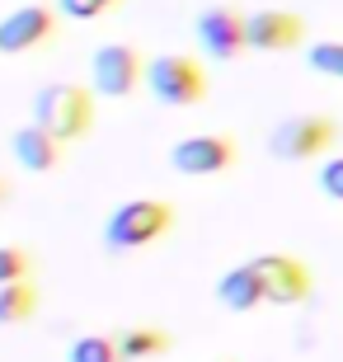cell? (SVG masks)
Wrapping results in <instances>:
<instances>
[{
  "label": "cell",
  "instance_id": "6da1fadb",
  "mask_svg": "<svg viewBox=\"0 0 343 362\" xmlns=\"http://www.w3.org/2000/svg\"><path fill=\"white\" fill-rule=\"evenodd\" d=\"M174 221H179V212H174L170 198H127L108 212L99 240H104L108 255H136L146 245L165 240Z\"/></svg>",
  "mask_w": 343,
  "mask_h": 362
},
{
  "label": "cell",
  "instance_id": "7a4b0ae2",
  "mask_svg": "<svg viewBox=\"0 0 343 362\" xmlns=\"http://www.w3.org/2000/svg\"><path fill=\"white\" fill-rule=\"evenodd\" d=\"M94 99H99V94H94L90 85L52 81V85H42V90L33 94V122L47 127L62 146L85 141V136L94 132Z\"/></svg>",
  "mask_w": 343,
  "mask_h": 362
},
{
  "label": "cell",
  "instance_id": "3957f363",
  "mask_svg": "<svg viewBox=\"0 0 343 362\" xmlns=\"http://www.w3.org/2000/svg\"><path fill=\"white\" fill-rule=\"evenodd\" d=\"M146 90L165 108H198L202 99H207V71H202L198 57L160 52V57H151V66H146Z\"/></svg>",
  "mask_w": 343,
  "mask_h": 362
},
{
  "label": "cell",
  "instance_id": "277c9868",
  "mask_svg": "<svg viewBox=\"0 0 343 362\" xmlns=\"http://www.w3.org/2000/svg\"><path fill=\"white\" fill-rule=\"evenodd\" d=\"M146 62L136 42H99L90 52V90L104 99H127L146 81Z\"/></svg>",
  "mask_w": 343,
  "mask_h": 362
},
{
  "label": "cell",
  "instance_id": "5b68a950",
  "mask_svg": "<svg viewBox=\"0 0 343 362\" xmlns=\"http://www.w3.org/2000/svg\"><path fill=\"white\" fill-rule=\"evenodd\" d=\"M339 141V122L330 113H291L268 132V151L277 160H315Z\"/></svg>",
  "mask_w": 343,
  "mask_h": 362
},
{
  "label": "cell",
  "instance_id": "8992f818",
  "mask_svg": "<svg viewBox=\"0 0 343 362\" xmlns=\"http://www.w3.org/2000/svg\"><path fill=\"white\" fill-rule=\"evenodd\" d=\"M236 156H240V146H236V136H226V132H193L170 146V165L188 179L226 175L236 165Z\"/></svg>",
  "mask_w": 343,
  "mask_h": 362
},
{
  "label": "cell",
  "instance_id": "52a82bcc",
  "mask_svg": "<svg viewBox=\"0 0 343 362\" xmlns=\"http://www.w3.org/2000/svg\"><path fill=\"white\" fill-rule=\"evenodd\" d=\"M245 19H250V14L236 10V5H207V10L193 19V38H198V47L207 57H216V62H236V57L250 52Z\"/></svg>",
  "mask_w": 343,
  "mask_h": 362
},
{
  "label": "cell",
  "instance_id": "ba28073f",
  "mask_svg": "<svg viewBox=\"0 0 343 362\" xmlns=\"http://www.w3.org/2000/svg\"><path fill=\"white\" fill-rule=\"evenodd\" d=\"M57 19H62V14H57L52 5H42V0L14 5V10L0 19V57H19V52H33L42 42H52Z\"/></svg>",
  "mask_w": 343,
  "mask_h": 362
},
{
  "label": "cell",
  "instance_id": "9c48e42d",
  "mask_svg": "<svg viewBox=\"0 0 343 362\" xmlns=\"http://www.w3.org/2000/svg\"><path fill=\"white\" fill-rule=\"evenodd\" d=\"M250 264L264 278L268 306H301L306 296L315 292V273L306 269L296 255H254Z\"/></svg>",
  "mask_w": 343,
  "mask_h": 362
},
{
  "label": "cell",
  "instance_id": "30bf717a",
  "mask_svg": "<svg viewBox=\"0 0 343 362\" xmlns=\"http://www.w3.org/2000/svg\"><path fill=\"white\" fill-rule=\"evenodd\" d=\"M245 33H250V52H291L306 42V19L296 10H254L245 19Z\"/></svg>",
  "mask_w": 343,
  "mask_h": 362
},
{
  "label": "cell",
  "instance_id": "8fae6325",
  "mask_svg": "<svg viewBox=\"0 0 343 362\" xmlns=\"http://www.w3.org/2000/svg\"><path fill=\"white\" fill-rule=\"evenodd\" d=\"M10 156H14V165H24L28 175H52L57 165H62V156H66V146H62L47 127L24 122V127L10 132Z\"/></svg>",
  "mask_w": 343,
  "mask_h": 362
},
{
  "label": "cell",
  "instance_id": "7c38bea8",
  "mask_svg": "<svg viewBox=\"0 0 343 362\" xmlns=\"http://www.w3.org/2000/svg\"><path fill=\"white\" fill-rule=\"evenodd\" d=\"M216 301H221L226 310H236V315H250V310H259V306L268 301L259 269H254V264H236V269H226L221 278H216Z\"/></svg>",
  "mask_w": 343,
  "mask_h": 362
},
{
  "label": "cell",
  "instance_id": "4fadbf2b",
  "mask_svg": "<svg viewBox=\"0 0 343 362\" xmlns=\"http://www.w3.org/2000/svg\"><path fill=\"white\" fill-rule=\"evenodd\" d=\"M113 339H118V349L127 362H141V358H165V353L174 349L170 329H160V325H122V329H113Z\"/></svg>",
  "mask_w": 343,
  "mask_h": 362
},
{
  "label": "cell",
  "instance_id": "5bb4252c",
  "mask_svg": "<svg viewBox=\"0 0 343 362\" xmlns=\"http://www.w3.org/2000/svg\"><path fill=\"white\" fill-rule=\"evenodd\" d=\"M38 315V282H10L0 287V329L28 325Z\"/></svg>",
  "mask_w": 343,
  "mask_h": 362
},
{
  "label": "cell",
  "instance_id": "9a60e30c",
  "mask_svg": "<svg viewBox=\"0 0 343 362\" xmlns=\"http://www.w3.org/2000/svg\"><path fill=\"white\" fill-rule=\"evenodd\" d=\"M66 358L71 362H127L113 334H80L76 344L66 349Z\"/></svg>",
  "mask_w": 343,
  "mask_h": 362
},
{
  "label": "cell",
  "instance_id": "2e32d148",
  "mask_svg": "<svg viewBox=\"0 0 343 362\" xmlns=\"http://www.w3.org/2000/svg\"><path fill=\"white\" fill-rule=\"evenodd\" d=\"M33 269H38V259L28 255L24 245H0V287H10V282H33Z\"/></svg>",
  "mask_w": 343,
  "mask_h": 362
},
{
  "label": "cell",
  "instance_id": "e0dca14e",
  "mask_svg": "<svg viewBox=\"0 0 343 362\" xmlns=\"http://www.w3.org/2000/svg\"><path fill=\"white\" fill-rule=\"evenodd\" d=\"M306 66L315 71V76H330V81H343V38L310 42V52H306Z\"/></svg>",
  "mask_w": 343,
  "mask_h": 362
},
{
  "label": "cell",
  "instance_id": "ac0fdd59",
  "mask_svg": "<svg viewBox=\"0 0 343 362\" xmlns=\"http://www.w3.org/2000/svg\"><path fill=\"white\" fill-rule=\"evenodd\" d=\"M113 5H122V0H57V14L62 19H76V24H90V19L108 14Z\"/></svg>",
  "mask_w": 343,
  "mask_h": 362
},
{
  "label": "cell",
  "instance_id": "d6986e66",
  "mask_svg": "<svg viewBox=\"0 0 343 362\" xmlns=\"http://www.w3.org/2000/svg\"><path fill=\"white\" fill-rule=\"evenodd\" d=\"M320 188H325L334 202H343V156H330V160L320 165Z\"/></svg>",
  "mask_w": 343,
  "mask_h": 362
},
{
  "label": "cell",
  "instance_id": "ffe728a7",
  "mask_svg": "<svg viewBox=\"0 0 343 362\" xmlns=\"http://www.w3.org/2000/svg\"><path fill=\"white\" fill-rule=\"evenodd\" d=\"M5 202H10V179L0 175V207H5Z\"/></svg>",
  "mask_w": 343,
  "mask_h": 362
}]
</instances>
